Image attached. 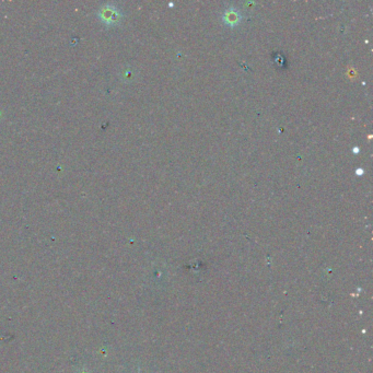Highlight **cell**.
<instances>
[{"mask_svg": "<svg viewBox=\"0 0 373 373\" xmlns=\"http://www.w3.org/2000/svg\"><path fill=\"white\" fill-rule=\"evenodd\" d=\"M224 20H226L229 25L231 26H234L237 25V23L240 21V16H239V13L237 11H228L226 13V16H224Z\"/></svg>", "mask_w": 373, "mask_h": 373, "instance_id": "1", "label": "cell"}]
</instances>
